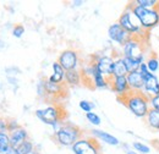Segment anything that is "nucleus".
<instances>
[{"mask_svg": "<svg viewBox=\"0 0 159 154\" xmlns=\"http://www.w3.org/2000/svg\"><path fill=\"white\" fill-rule=\"evenodd\" d=\"M144 121L148 127H151L154 131H159V111L151 108L147 116L144 117Z\"/></svg>", "mask_w": 159, "mask_h": 154, "instance_id": "nucleus-19", "label": "nucleus"}, {"mask_svg": "<svg viewBox=\"0 0 159 154\" xmlns=\"http://www.w3.org/2000/svg\"><path fill=\"white\" fill-rule=\"evenodd\" d=\"M144 86H143V93L148 97L149 99L159 94V78L156 74L148 72L143 76Z\"/></svg>", "mask_w": 159, "mask_h": 154, "instance_id": "nucleus-11", "label": "nucleus"}, {"mask_svg": "<svg viewBox=\"0 0 159 154\" xmlns=\"http://www.w3.org/2000/svg\"><path fill=\"white\" fill-rule=\"evenodd\" d=\"M146 64H147V67H148V71L151 74H156L159 70V59L157 58V55L154 53H152L148 59L146 60Z\"/></svg>", "mask_w": 159, "mask_h": 154, "instance_id": "nucleus-22", "label": "nucleus"}, {"mask_svg": "<svg viewBox=\"0 0 159 154\" xmlns=\"http://www.w3.org/2000/svg\"><path fill=\"white\" fill-rule=\"evenodd\" d=\"M135 5L144 7V9H157L159 7L158 0H135L134 1Z\"/></svg>", "mask_w": 159, "mask_h": 154, "instance_id": "nucleus-23", "label": "nucleus"}, {"mask_svg": "<svg viewBox=\"0 0 159 154\" xmlns=\"http://www.w3.org/2000/svg\"><path fill=\"white\" fill-rule=\"evenodd\" d=\"M10 147V135L6 132H0V152Z\"/></svg>", "mask_w": 159, "mask_h": 154, "instance_id": "nucleus-27", "label": "nucleus"}, {"mask_svg": "<svg viewBox=\"0 0 159 154\" xmlns=\"http://www.w3.org/2000/svg\"><path fill=\"white\" fill-rule=\"evenodd\" d=\"M121 54H122V58L134 59V60H139L141 62H144V57H146L144 39L131 37L122 45Z\"/></svg>", "mask_w": 159, "mask_h": 154, "instance_id": "nucleus-6", "label": "nucleus"}, {"mask_svg": "<svg viewBox=\"0 0 159 154\" xmlns=\"http://www.w3.org/2000/svg\"><path fill=\"white\" fill-rule=\"evenodd\" d=\"M139 71L144 76V75H147L149 71H148V67H147V64H146V61L144 62H142L141 65H139Z\"/></svg>", "mask_w": 159, "mask_h": 154, "instance_id": "nucleus-33", "label": "nucleus"}, {"mask_svg": "<svg viewBox=\"0 0 159 154\" xmlns=\"http://www.w3.org/2000/svg\"><path fill=\"white\" fill-rule=\"evenodd\" d=\"M149 104H151V108L154 109V110H158L159 111V94L153 98L149 99Z\"/></svg>", "mask_w": 159, "mask_h": 154, "instance_id": "nucleus-31", "label": "nucleus"}, {"mask_svg": "<svg viewBox=\"0 0 159 154\" xmlns=\"http://www.w3.org/2000/svg\"><path fill=\"white\" fill-rule=\"evenodd\" d=\"M75 154H100V146L96 138L82 137L71 147Z\"/></svg>", "mask_w": 159, "mask_h": 154, "instance_id": "nucleus-7", "label": "nucleus"}, {"mask_svg": "<svg viewBox=\"0 0 159 154\" xmlns=\"http://www.w3.org/2000/svg\"><path fill=\"white\" fill-rule=\"evenodd\" d=\"M86 117H87V120L92 124V125H94V126H99L100 122H102V120H100V117L96 113H87L86 114Z\"/></svg>", "mask_w": 159, "mask_h": 154, "instance_id": "nucleus-28", "label": "nucleus"}, {"mask_svg": "<svg viewBox=\"0 0 159 154\" xmlns=\"http://www.w3.org/2000/svg\"><path fill=\"white\" fill-rule=\"evenodd\" d=\"M109 87L116 93L118 98H122L131 92L126 77H111L109 79Z\"/></svg>", "mask_w": 159, "mask_h": 154, "instance_id": "nucleus-12", "label": "nucleus"}, {"mask_svg": "<svg viewBox=\"0 0 159 154\" xmlns=\"http://www.w3.org/2000/svg\"><path fill=\"white\" fill-rule=\"evenodd\" d=\"M83 4H84V1H82V0H75V1H72V5L74 6H81Z\"/></svg>", "mask_w": 159, "mask_h": 154, "instance_id": "nucleus-36", "label": "nucleus"}, {"mask_svg": "<svg viewBox=\"0 0 159 154\" xmlns=\"http://www.w3.org/2000/svg\"><path fill=\"white\" fill-rule=\"evenodd\" d=\"M0 154H19V153H17V149H15V148H12V147L10 146L9 148H6V149L1 151Z\"/></svg>", "mask_w": 159, "mask_h": 154, "instance_id": "nucleus-34", "label": "nucleus"}, {"mask_svg": "<svg viewBox=\"0 0 159 154\" xmlns=\"http://www.w3.org/2000/svg\"><path fill=\"white\" fill-rule=\"evenodd\" d=\"M44 89H45V94L49 96H59L64 89L62 83H53L50 81H44Z\"/></svg>", "mask_w": 159, "mask_h": 154, "instance_id": "nucleus-20", "label": "nucleus"}, {"mask_svg": "<svg viewBox=\"0 0 159 154\" xmlns=\"http://www.w3.org/2000/svg\"><path fill=\"white\" fill-rule=\"evenodd\" d=\"M58 62L61 65V67L65 71L77 70V67L80 65L79 54L74 49H66V50L60 53L59 58H58Z\"/></svg>", "mask_w": 159, "mask_h": 154, "instance_id": "nucleus-8", "label": "nucleus"}, {"mask_svg": "<svg viewBox=\"0 0 159 154\" xmlns=\"http://www.w3.org/2000/svg\"><path fill=\"white\" fill-rule=\"evenodd\" d=\"M125 148H126V154H139V152H136V151H134V149H130L127 146H125Z\"/></svg>", "mask_w": 159, "mask_h": 154, "instance_id": "nucleus-35", "label": "nucleus"}, {"mask_svg": "<svg viewBox=\"0 0 159 154\" xmlns=\"http://www.w3.org/2000/svg\"><path fill=\"white\" fill-rule=\"evenodd\" d=\"M122 104L139 119H144L148 111L151 110V104H149V98L146 96L143 92H130L122 98H118Z\"/></svg>", "mask_w": 159, "mask_h": 154, "instance_id": "nucleus-1", "label": "nucleus"}, {"mask_svg": "<svg viewBox=\"0 0 159 154\" xmlns=\"http://www.w3.org/2000/svg\"><path fill=\"white\" fill-rule=\"evenodd\" d=\"M129 74L127 69H126V65H125V61L122 55L116 57L114 59V66H113V76L111 77H126Z\"/></svg>", "mask_w": 159, "mask_h": 154, "instance_id": "nucleus-15", "label": "nucleus"}, {"mask_svg": "<svg viewBox=\"0 0 159 154\" xmlns=\"http://www.w3.org/2000/svg\"><path fill=\"white\" fill-rule=\"evenodd\" d=\"M27 139H28V134L23 127H19L17 130L10 132V146L15 149H17Z\"/></svg>", "mask_w": 159, "mask_h": 154, "instance_id": "nucleus-14", "label": "nucleus"}, {"mask_svg": "<svg viewBox=\"0 0 159 154\" xmlns=\"http://www.w3.org/2000/svg\"><path fill=\"white\" fill-rule=\"evenodd\" d=\"M52 67H53V75L49 76L48 81H50L53 83H62L65 81V72L66 71L61 67V65H60L58 61L53 62Z\"/></svg>", "mask_w": 159, "mask_h": 154, "instance_id": "nucleus-16", "label": "nucleus"}, {"mask_svg": "<svg viewBox=\"0 0 159 154\" xmlns=\"http://www.w3.org/2000/svg\"><path fill=\"white\" fill-rule=\"evenodd\" d=\"M64 110H61L59 106L57 105H50L47 106L44 109H38L36 110V116L42 122L52 126L54 129V131L57 132L60 127L62 126V115H64Z\"/></svg>", "mask_w": 159, "mask_h": 154, "instance_id": "nucleus-4", "label": "nucleus"}, {"mask_svg": "<svg viewBox=\"0 0 159 154\" xmlns=\"http://www.w3.org/2000/svg\"><path fill=\"white\" fill-rule=\"evenodd\" d=\"M108 37H109L110 40L118 43L121 47L131 38V36L120 26L118 22H114L113 25L109 26V28H108Z\"/></svg>", "mask_w": 159, "mask_h": 154, "instance_id": "nucleus-10", "label": "nucleus"}, {"mask_svg": "<svg viewBox=\"0 0 159 154\" xmlns=\"http://www.w3.org/2000/svg\"><path fill=\"white\" fill-rule=\"evenodd\" d=\"M125 61V65H126V69L129 72H132V71H139V65L142 64L139 60H134V59H129V58H124Z\"/></svg>", "mask_w": 159, "mask_h": 154, "instance_id": "nucleus-25", "label": "nucleus"}, {"mask_svg": "<svg viewBox=\"0 0 159 154\" xmlns=\"http://www.w3.org/2000/svg\"><path fill=\"white\" fill-rule=\"evenodd\" d=\"M130 5H131L134 14L139 19L142 28L146 32H149L151 29L156 28L159 25V7H157V9H144V7L135 5L134 1L130 2Z\"/></svg>", "mask_w": 159, "mask_h": 154, "instance_id": "nucleus-3", "label": "nucleus"}, {"mask_svg": "<svg viewBox=\"0 0 159 154\" xmlns=\"http://www.w3.org/2000/svg\"><path fill=\"white\" fill-rule=\"evenodd\" d=\"M158 27H159V25H158Z\"/></svg>", "mask_w": 159, "mask_h": 154, "instance_id": "nucleus-38", "label": "nucleus"}, {"mask_svg": "<svg viewBox=\"0 0 159 154\" xmlns=\"http://www.w3.org/2000/svg\"><path fill=\"white\" fill-rule=\"evenodd\" d=\"M80 108L87 114V113H91V111L94 109V104H92V103L88 102V100H81V102H80Z\"/></svg>", "mask_w": 159, "mask_h": 154, "instance_id": "nucleus-29", "label": "nucleus"}, {"mask_svg": "<svg viewBox=\"0 0 159 154\" xmlns=\"http://www.w3.org/2000/svg\"><path fill=\"white\" fill-rule=\"evenodd\" d=\"M0 132H7V121L0 117Z\"/></svg>", "mask_w": 159, "mask_h": 154, "instance_id": "nucleus-32", "label": "nucleus"}, {"mask_svg": "<svg viewBox=\"0 0 159 154\" xmlns=\"http://www.w3.org/2000/svg\"><path fill=\"white\" fill-rule=\"evenodd\" d=\"M31 154H39L38 152H33V153H31Z\"/></svg>", "mask_w": 159, "mask_h": 154, "instance_id": "nucleus-37", "label": "nucleus"}, {"mask_svg": "<svg viewBox=\"0 0 159 154\" xmlns=\"http://www.w3.org/2000/svg\"><path fill=\"white\" fill-rule=\"evenodd\" d=\"M80 138H82V131L72 124H62V126L55 132L57 142L64 147H72Z\"/></svg>", "mask_w": 159, "mask_h": 154, "instance_id": "nucleus-5", "label": "nucleus"}, {"mask_svg": "<svg viewBox=\"0 0 159 154\" xmlns=\"http://www.w3.org/2000/svg\"><path fill=\"white\" fill-rule=\"evenodd\" d=\"M126 79H127L129 87L132 92H142L143 91L144 81H143V75L139 71L129 72L126 76Z\"/></svg>", "mask_w": 159, "mask_h": 154, "instance_id": "nucleus-13", "label": "nucleus"}, {"mask_svg": "<svg viewBox=\"0 0 159 154\" xmlns=\"http://www.w3.org/2000/svg\"><path fill=\"white\" fill-rule=\"evenodd\" d=\"M23 33H25V27H23L22 25H16V26L12 28V34H14V37H16V38H21V37L23 36Z\"/></svg>", "mask_w": 159, "mask_h": 154, "instance_id": "nucleus-30", "label": "nucleus"}, {"mask_svg": "<svg viewBox=\"0 0 159 154\" xmlns=\"http://www.w3.org/2000/svg\"><path fill=\"white\" fill-rule=\"evenodd\" d=\"M65 82L67 86L76 87L80 86L82 82V75L80 70H70L65 72Z\"/></svg>", "mask_w": 159, "mask_h": 154, "instance_id": "nucleus-18", "label": "nucleus"}, {"mask_svg": "<svg viewBox=\"0 0 159 154\" xmlns=\"http://www.w3.org/2000/svg\"><path fill=\"white\" fill-rule=\"evenodd\" d=\"M33 152H34V146H33V143L30 139L23 142L20 147L17 148V153L19 154H31L33 153Z\"/></svg>", "mask_w": 159, "mask_h": 154, "instance_id": "nucleus-24", "label": "nucleus"}, {"mask_svg": "<svg viewBox=\"0 0 159 154\" xmlns=\"http://www.w3.org/2000/svg\"><path fill=\"white\" fill-rule=\"evenodd\" d=\"M92 135L94 136L96 138L105 142L107 144H110V146H119L120 144L119 139L115 136L110 135L108 132H104V131H100V130H92Z\"/></svg>", "mask_w": 159, "mask_h": 154, "instance_id": "nucleus-17", "label": "nucleus"}, {"mask_svg": "<svg viewBox=\"0 0 159 154\" xmlns=\"http://www.w3.org/2000/svg\"><path fill=\"white\" fill-rule=\"evenodd\" d=\"M92 83H93V87H94V88H99V89H102V88H108V87H109V79L105 76H103L98 70H96V72H94V75H93V81H92Z\"/></svg>", "mask_w": 159, "mask_h": 154, "instance_id": "nucleus-21", "label": "nucleus"}, {"mask_svg": "<svg viewBox=\"0 0 159 154\" xmlns=\"http://www.w3.org/2000/svg\"><path fill=\"white\" fill-rule=\"evenodd\" d=\"M96 65V69L103 76L110 79L113 76V66H114V58L109 55H97L92 61Z\"/></svg>", "mask_w": 159, "mask_h": 154, "instance_id": "nucleus-9", "label": "nucleus"}, {"mask_svg": "<svg viewBox=\"0 0 159 154\" xmlns=\"http://www.w3.org/2000/svg\"><path fill=\"white\" fill-rule=\"evenodd\" d=\"M118 23L120 26L131 36V37H137V38L144 39V33H148L146 32L141 23H139V19L136 17V15L134 14L132 9H131V5L129 4L126 6V9L122 11V14L120 15L119 20H118Z\"/></svg>", "mask_w": 159, "mask_h": 154, "instance_id": "nucleus-2", "label": "nucleus"}, {"mask_svg": "<svg viewBox=\"0 0 159 154\" xmlns=\"http://www.w3.org/2000/svg\"><path fill=\"white\" fill-rule=\"evenodd\" d=\"M131 146H132L134 151L139 152V154H149L151 153V148H149V146L144 144L143 142H132Z\"/></svg>", "mask_w": 159, "mask_h": 154, "instance_id": "nucleus-26", "label": "nucleus"}]
</instances>
